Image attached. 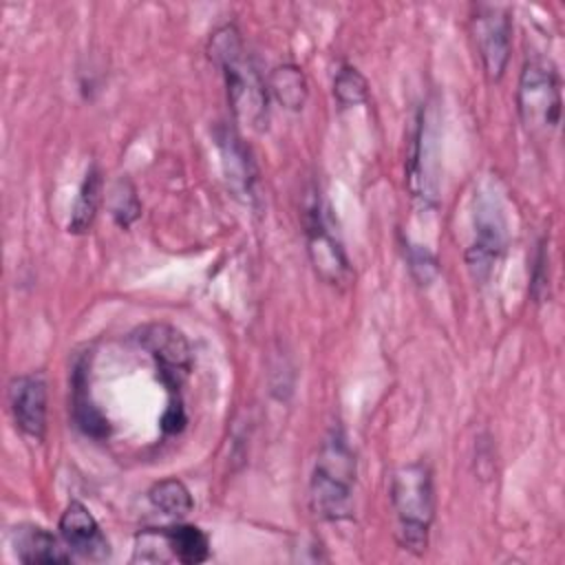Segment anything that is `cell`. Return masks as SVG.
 Returning a JSON list of instances; mask_svg holds the SVG:
<instances>
[{
  "instance_id": "1",
  "label": "cell",
  "mask_w": 565,
  "mask_h": 565,
  "mask_svg": "<svg viewBox=\"0 0 565 565\" xmlns=\"http://www.w3.org/2000/svg\"><path fill=\"white\" fill-rule=\"evenodd\" d=\"M355 457L349 448L344 430L331 426L322 439L318 461L309 483V501L316 516L324 521H342L353 514Z\"/></svg>"
},
{
  "instance_id": "2",
  "label": "cell",
  "mask_w": 565,
  "mask_h": 565,
  "mask_svg": "<svg viewBox=\"0 0 565 565\" xmlns=\"http://www.w3.org/2000/svg\"><path fill=\"white\" fill-rule=\"evenodd\" d=\"M210 57L221 66L234 115L254 128L267 121V84L245 57L236 26H221L210 40Z\"/></svg>"
},
{
  "instance_id": "3",
  "label": "cell",
  "mask_w": 565,
  "mask_h": 565,
  "mask_svg": "<svg viewBox=\"0 0 565 565\" xmlns=\"http://www.w3.org/2000/svg\"><path fill=\"white\" fill-rule=\"evenodd\" d=\"M391 501L397 516V543L411 554H424L435 519L433 472L426 461L399 466L391 477Z\"/></svg>"
},
{
  "instance_id": "4",
  "label": "cell",
  "mask_w": 565,
  "mask_h": 565,
  "mask_svg": "<svg viewBox=\"0 0 565 565\" xmlns=\"http://www.w3.org/2000/svg\"><path fill=\"white\" fill-rule=\"evenodd\" d=\"M561 77L550 60H527L523 64L519 88H516V108L523 126L530 132H550L561 121Z\"/></svg>"
},
{
  "instance_id": "5",
  "label": "cell",
  "mask_w": 565,
  "mask_h": 565,
  "mask_svg": "<svg viewBox=\"0 0 565 565\" xmlns=\"http://www.w3.org/2000/svg\"><path fill=\"white\" fill-rule=\"evenodd\" d=\"M135 340L154 360L168 397H181L179 388L192 366V353L185 335L166 322H152L137 329Z\"/></svg>"
},
{
  "instance_id": "6",
  "label": "cell",
  "mask_w": 565,
  "mask_h": 565,
  "mask_svg": "<svg viewBox=\"0 0 565 565\" xmlns=\"http://www.w3.org/2000/svg\"><path fill=\"white\" fill-rule=\"evenodd\" d=\"M472 22V38L486 75L499 82L505 73L512 44V20L505 7L479 4Z\"/></svg>"
},
{
  "instance_id": "7",
  "label": "cell",
  "mask_w": 565,
  "mask_h": 565,
  "mask_svg": "<svg viewBox=\"0 0 565 565\" xmlns=\"http://www.w3.org/2000/svg\"><path fill=\"white\" fill-rule=\"evenodd\" d=\"M9 411L15 426L31 439H42L46 433V382L40 373L15 375L7 388Z\"/></svg>"
},
{
  "instance_id": "8",
  "label": "cell",
  "mask_w": 565,
  "mask_h": 565,
  "mask_svg": "<svg viewBox=\"0 0 565 565\" xmlns=\"http://www.w3.org/2000/svg\"><path fill=\"white\" fill-rule=\"evenodd\" d=\"M307 249L316 274L324 282L338 285L349 276V260L340 243L327 230L318 205H313L307 216Z\"/></svg>"
},
{
  "instance_id": "9",
  "label": "cell",
  "mask_w": 565,
  "mask_h": 565,
  "mask_svg": "<svg viewBox=\"0 0 565 565\" xmlns=\"http://www.w3.org/2000/svg\"><path fill=\"white\" fill-rule=\"evenodd\" d=\"M60 534L64 543L88 561H106L110 556V545L95 521V516L88 512V508L79 501H71L66 510L60 516Z\"/></svg>"
},
{
  "instance_id": "10",
  "label": "cell",
  "mask_w": 565,
  "mask_h": 565,
  "mask_svg": "<svg viewBox=\"0 0 565 565\" xmlns=\"http://www.w3.org/2000/svg\"><path fill=\"white\" fill-rule=\"evenodd\" d=\"M490 201H483L477 212L475 243L466 252V263L475 280H486L492 271V265L499 260L505 245V230L499 210H492Z\"/></svg>"
},
{
  "instance_id": "11",
  "label": "cell",
  "mask_w": 565,
  "mask_h": 565,
  "mask_svg": "<svg viewBox=\"0 0 565 565\" xmlns=\"http://www.w3.org/2000/svg\"><path fill=\"white\" fill-rule=\"evenodd\" d=\"M73 419L75 426L93 439H106L110 435L108 417L95 406L88 391V362L86 358L77 360L73 366Z\"/></svg>"
},
{
  "instance_id": "12",
  "label": "cell",
  "mask_w": 565,
  "mask_h": 565,
  "mask_svg": "<svg viewBox=\"0 0 565 565\" xmlns=\"http://www.w3.org/2000/svg\"><path fill=\"white\" fill-rule=\"evenodd\" d=\"M13 547L18 561L26 565L35 563H71V552H66L60 541L40 525H18L13 530Z\"/></svg>"
},
{
  "instance_id": "13",
  "label": "cell",
  "mask_w": 565,
  "mask_h": 565,
  "mask_svg": "<svg viewBox=\"0 0 565 565\" xmlns=\"http://www.w3.org/2000/svg\"><path fill=\"white\" fill-rule=\"evenodd\" d=\"M161 534L170 556L177 558L179 563L196 565L210 558V541L201 527L177 523L170 527H161Z\"/></svg>"
},
{
  "instance_id": "14",
  "label": "cell",
  "mask_w": 565,
  "mask_h": 565,
  "mask_svg": "<svg viewBox=\"0 0 565 565\" xmlns=\"http://www.w3.org/2000/svg\"><path fill=\"white\" fill-rule=\"evenodd\" d=\"M102 199H104V179H102L99 168L93 163L86 170L84 181L75 196V205H73L71 221H68L71 234H86L93 227V221L97 216Z\"/></svg>"
},
{
  "instance_id": "15",
  "label": "cell",
  "mask_w": 565,
  "mask_h": 565,
  "mask_svg": "<svg viewBox=\"0 0 565 565\" xmlns=\"http://www.w3.org/2000/svg\"><path fill=\"white\" fill-rule=\"evenodd\" d=\"M267 93H271L274 99L285 108L300 110L309 95L305 73L294 64L276 66L267 77Z\"/></svg>"
},
{
  "instance_id": "16",
  "label": "cell",
  "mask_w": 565,
  "mask_h": 565,
  "mask_svg": "<svg viewBox=\"0 0 565 565\" xmlns=\"http://www.w3.org/2000/svg\"><path fill=\"white\" fill-rule=\"evenodd\" d=\"M148 499L150 503L161 510L163 514L168 516H185L192 512L194 508V499L190 494V490L185 488L183 481L179 479H163V481H157L150 490H148Z\"/></svg>"
},
{
  "instance_id": "17",
  "label": "cell",
  "mask_w": 565,
  "mask_h": 565,
  "mask_svg": "<svg viewBox=\"0 0 565 565\" xmlns=\"http://www.w3.org/2000/svg\"><path fill=\"white\" fill-rule=\"evenodd\" d=\"M218 146H221V152H223V163H225L227 179H232L234 185L241 183L243 190L252 192V161L247 157L245 146L236 137V132L225 130L218 137Z\"/></svg>"
},
{
  "instance_id": "18",
  "label": "cell",
  "mask_w": 565,
  "mask_h": 565,
  "mask_svg": "<svg viewBox=\"0 0 565 565\" xmlns=\"http://www.w3.org/2000/svg\"><path fill=\"white\" fill-rule=\"evenodd\" d=\"M108 210H110L113 221L119 227H124V230H128L139 218L141 203H139L135 185L128 179L121 177L110 188V192H108Z\"/></svg>"
},
{
  "instance_id": "19",
  "label": "cell",
  "mask_w": 565,
  "mask_h": 565,
  "mask_svg": "<svg viewBox=\"0 0 565 565\" xmlns=\"http://www.w3.org/2000/svg\"><path fill=\"white\" fill-rule=\"evenodd\" d=\"M333 95L342 106H355L366 99L369 84L355 66L342 64V68L335 73V79H333Z\"/></svg>"
},
{
  "instance_id": "20",
  "label": "cell",
  "mask_w": 565,
  "mask_h": 565,
  "mask_svg": "<svg viewBox=\"0 0 565 565\" xmlns=\"http://www.w3.org/2000/svg\"><path fill=\"white\" fill-rule=\"evenodd\" d=\"M408 267L413 271V276L419 280V285L430 282V278L437 274V260L433 258V254L426 247L413 245L408 249Z\"/></svg>"
},
{
  "instance_id": "21",
  "label": "cell",
  "mask_w": 565,
  "mask_h": 565,
  "mask_svg": "<svg viewBox=\"0 0 565 565\" xmlns=\"http://www.w3.org/2000/svg\"><path fill=\"white\" fill-rule=\"evenodd\" d=\"M159 424H161L163 435H179L185 428L188 417H185V408H183L181 397H168V406H166Z\"/></svg>"
},
{
  "instance_id": "22",
  "label": "cell",
  "mask_w": 565,
  "mask_h": 565,
  "mask_svg": "<svg viewBox=\"0 0 565 565\" xmlns=\"http://www.w3.org/2000/svg\"><path fill=\"white\" fill-rule=\"evenodd\" d=\"M547 291V252L545 243H541V249L536 254V265H534V276H532V296L536 302L545 296Z\"/></svg>"
}]
</instances>
